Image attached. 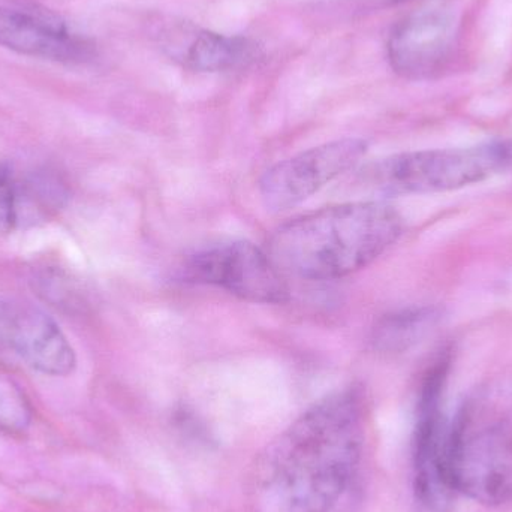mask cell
I'll list each match as a JSON object with an SVG mask.
<instances>
[{
    "mask_svg": "<svg viewBox=\"0 0 512 512\" xmlns=\"http://www.w3.org/2000/svg\"><path fill=\"white\" fill-rule=\"evenodd\" d=\"M366 406L346 388L307 409L274 445L268 487L282 512H330L354 480Z\"/></svg>",
    "mask_w": 512,
    "mask_h": 512,
    "instance_id": "6da1fadb",
    "label": "cell"
},
{
    "mask_svg": "<svg viewBox=\"0 0 512 512\" xmlns=\"http://www.w3.org/2000/svg\"><path fill=\"white\" fill-rule=\"evenodd\" d=\"M402 231V216L388 204H337L280 225L271 234L268 255L280 271L292 276L340 279L372 264Z\"/></svg>",
    "mask_w": 512,
    "mask_h": 512,
    "instance_id": "7a4b0ae2",
    "label": "cell"
},
{
    "mask_svg": "<svg viewBox=\"0 0 512 512\" xmlns=\"http://www.w3.org/2000/svg\"><path fill=\"white\" fill-rule=\"evenodd\" d=\"M450 475L456 493L480 504L512 501V421L480 403L450 426Z\"/></svg>",
    "mask_w": 512,
    "mask_h": 512,
    "instance_id": "3957f363",
    "label": "cell"
},
{
    "mask_svg": "<svg viewBox=\"0 0 512 512\" xmlns=\"http://www.w3.org/2000/svg\"><path fill=\"white\" fill-rule=\"evenodd\" d=\"M512 168V140L472 149L423 150L381 159L364 182L388 195L435 194L483 182Z\"/></svg>",
    "mask_w": 512,
    "mask_h": 512,
    "instance_id": "277c9868",
    "label": "cell"
},
{
    "mask_svg": "<svg viewBox=\"0 0 512 512\" xmlns=\"http://www.w3.org/2000/svg\"><path fill=\"white\" fill-rule=\"evenodd\" d=\"M447 363L427 375L414 433V489L427 512H448L456 495L450 475V426L442 409Z\"/></svg>",
    "mask_w": 512,
    "mask_h": 512,
    "instance_id": "5b68a950",
    "label": "cell"
},
{
    "mask_svg": "<svg viewBox=\"0 0 512 512\" xmlns=\"http://www.w3.org/2000/svg\"><path fill=\"white\" fill-rule=\"evenodd\" d=\"M183 277L218 286L251 303L282 304L289 300L288 285L270 255L243 240L192 255L183 267Z\"/></svg>",
    "mask_w": 512,
    "mask_h": 512,
    "instance_id": "8992f818",
    "label": "cell"
},
{
    "mask_svg": "<svg viewBox=\"0 0 512 512\" xmlns=\"http://www.w3.org/2000/svg\"><path fill=\"white\" fill-rule=\"evenodd\" d=\"M366 152V141L343 138L279 162L265 171L259 182L265 207L282 212L304 203L328 183L352 170Z\"/></svg>",
    "mask_w": 512,
    "mask_h": 512,
    "instance_id": "52a82bcc",
    "label": "cell"
},
{
    "mask_svg": "<svg viewBox=\"0 0 512 512\" xmlns=\"http://www.w3.org/2000/svg\"><path fill=\"white\" fill-rule=\"evenodd\" d=\"M459 21L453 9L432 6L412 12L388 38L391 68L408 80H430L448 66L456 48Z\"/></svg>",
    "mask_w": 512,
    "mask_h": 512,
    "instance_id": "ba28073f",
    "label": "cell"
},
{
    "mask_svg": "<svg viewBox=\"0 0 512 512\" xmlns=\"http://www.w3.org/2000/svg\"><path fill=\"white\" fill-rule=\"evenodd\" d=\"M5 345L32 369L50 376H68L77 366L74 348L59 325L32 304L0 306Z\"/></svg>",
    "mask_w": 512,
    "mask_h": 512,
    "instance_id": "9c48e42d",
    "label": "cell"
},
{
    "mask_svg": "<svg viewBox=\"0 0 512 512\" xmlns=\"http://www.w3.org/2000/svg\"><path fill=\"white\" fill-rule=\"evenodd\" d=\"M0 47L60 63H83L93 56V45L86 39L14 9L0 8Z\"/></svg>",
    "mask_w": 512,
    "mask_h": 512,
    "instance_id": "30bf717a",
    "label": "cell"
},
{
    "mask_svg": "<svg viewBox=\"0 0 512 512\" xmlns=\"http://www.w3.org/2000/svg\"><path fill=\"white\" fill-rule=\"evenodd\" d=\"M69 188L65 179L51 168H36L17 179L15 212L17 228L36 227L59 215L68 204Z\"/></svg>",
    "mask_w": 512,
    "mask_h": 512,
    "instance_id": "8fae6325",
    "label": "cell"
},
{
    "mask_svg": "<svg viewBox=\"0 0 512 512\" xmlns=\"http://www.w3.org/2000/svg\"><path fill=\"white\" fill-rule=\"evenodd\" d=\"M258 48L249 39L227 36L210 30L192 33L186 47L176 57L198 72H224L254 62Z\"/></svg>",
    "mask_w": 512,
    "mask_h": 512,
    "instance_id": "7c38bea8",
    "label": "cell"
},
{
    "mask_svg": "<svg viewBox=\"0 0 512 512\" xmlns=\"http://www.w3.org/2000/svg\"><path fill=\"white\" fill-rule=\"evenodd\" d=\"M439 319L433 307H411L384 316L373 330L372 342L382 352H403L420 342Z\"/></svg>",
    "mask_w": 512,
    "mask_h": 512,
    "instance_id": "4fadbf2b",
    "label": "cell"
},
{
    "mask_svg": "<svg viewBox=\"0 0 512 512\" xmlns=\"http://www.w3.org/2000/svg\"><path fill=\"white\" fill-rule=\"evenodd\" d=\"M30 420L29 403L12 379L0 375V427L21 429Z\"/></svg>",
    "mask_w": 512,
    "mask_h": 512,
    "instance_id": "5bb4252c",
    "label": "cell"
},
{
    "mask_svg": "<svg viewBox=\"0 0 512 512\" xmlns=\"http://www.w3.org/2000/svg\"><path fill=\"white\" fill-rule=\"evenodd\" d=\"M15 188L17 177L8 162H0V234L17 230L15 212Z\"/></svg>",
    "mask_w": 512,
    "mask_h": 512,
    "instance_id": "9a60e30c",
    "label": "cell"
},
{
    "mask_svg": "<svg viewBox=\"0 0 512 512\" xmlns=\"http://www.w3.org/2000/svg\"><path fill=\"white\" fill-rule=\"evenodd\" d=\"M5 345V336H3V322L2 316H0V346Z\"/></svg>",
    "mask_w": 512,
    "mask_h": 512,
    "instance_id": "2e32d148",
    "label": "cell"
}]
</instances>
